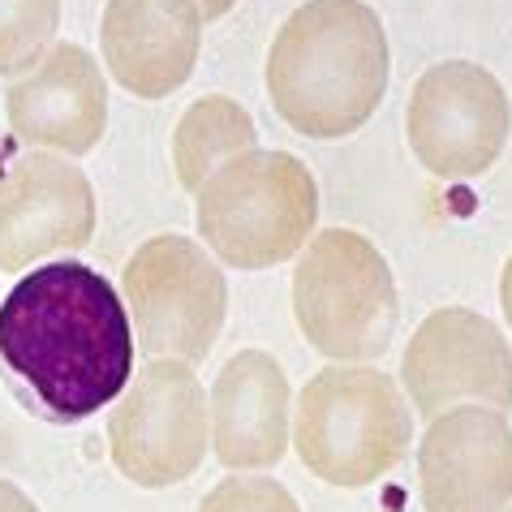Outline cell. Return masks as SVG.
Returning a JSON list of instances; mask_svg holds the SVG:
<instances>
[{
  "instance_id": "obj_1",
  "label": "cell",
  "mask_w": 512,
  "mask_h": 512,
  "mask_svg": "<svg viewBox=\"0 0 512 512\" xmlns=\"http://www.w3.org/2000/svg\"><path fill=\"white\" fill-rule=\"evenodd\" d=\"M0 371L31 414L56 426L99 414L134 375L121 289L78 259L31 267L0 302Z\"/></svg>"
},
{
  "instance_id": "obj_2",
  "label": "cell",
  "mask_w": 512,
  "mask_h": 512,
  "mask_svg": "<svg viewBox=\"0 0 512 512\" xmlns=\"http://www.w3.org/2000/svg\"><path fill=\"white\" fill-rule=\"evenodd\" d=\"M392 78L383 18L366 0H306L267 48V99L302 138L336 142L379 112Z\"/></svg>"
},
{
  "instance_id": "obj_3",
  "label": "cell",
  "mask_w": 512,
  "mask_h": 512,
  "mask_svg": "<svg viewBox=\"0 0 512 512\" xmlns=\"http://www.w3.org/2000/svg\"><path fill=\"white\" fill-rule=\"evenodd\" d=\"M414 409L401 383L371 362H332L297 392L293 448L327 487H371L405 461Z\"/></svg>"
},
{
  "instance_id": "obj_4",
  "label": "cell",
  "mask_w": 512,
  "mask_h": 512,
  "mask_svg": "<svg viewBox=\"0 0 512 512\" xmlns=\"http://www.w3.org/2000/svg\"><path fill=\"white\" fill-rule=\"evenodd\" d=\"M194 224L216 263L267 272L315 237L319 181L297 155L254 147L207 177L194 194Z\"/></svg>"
},
{
  "instance_id": "obj_5",
  "label": "cell",
  "mask_w": 512,
  "mask_h": 512,
  "mask_svg": "<svg viewBox=\"0 0 512 512\" xmlns=\"http://www.w3.org/2000/svg\"><path fill=\"white\" fill-rule=\"evenodd\" d=\"M293 319L327 362H375L401 319L383 250L353 229H319L293 267Z\"/></svg>"
},
{
  "instance_id": "obj_6",
  "label": "cell",
  "mask_w": 512,
  "mask_h": 512,
  "mask_svg": "<svg viewBox=\"0 0 512 512\" xmlns=\"http://www.w3.org/2000/svg\"><path fill=\"white\" fill-rule=\"evenodd\" d=\"M134 345L147 358L203 362L224 332L229 280L207 246L181 233H160L130 254L121 272Z\"/></svg>"
},
{
  "instance_id": "obj_7",
  "label": "cell",
  "mask_w": 512,
  "mask_h": 512,
  "mask_svg": "<svg viewBox=\"0 0 512 512\" xmlns=\"http://www.w3.org/2000/svg\"><path fill=\"white\" fill-rule=\"evenodd\" d=\"M211 448L207 392L190 362L151 358L130 375L108 418V452L125 482L147 491L181 487Z\"/></svg>"
},
{
  "instance_id": "obj_8",
  "label": "cell",
  "mask_w": 512,
  "mask_h": 512,
  "mask_svg": "<svg viewBox=\"0 0 512 512\" xmlns=\"http://www.w3.org/2000/svg\"><path fill=\"white\" fill-rule=\"evenodd\" d=\"M512 99L478 61H439L414 82L405 104V138L431 177L469 181L504 155Z\"/></svg>"
},
{
  "instance_id": "obj_9",
  "label": "cell",
  "mask_w": 512,
  "mask_h": 512,
  "mask_svg": "<svg viewBox=\"0 0 512 512\" xmlns=\"http://www.w3.org/2000/svg\"><path fill=\"white\" fill-rule=\"evenodd\" d=\"M401 392L431 422L457 405L512 409V345L487 315L469 306L431 310L401 358Z\"/></svg>"
},
{
  "instance_id": "obj_10",
  "label": "cell",
  "mask_w": 512,
  "mask_h": 512,
  "mask_svg": "<svg viewBox=\"0 0 512 512\" xmlns=\"http://www.w3.org/2000/svg\"><path fill=\"white\" fill-rule=\"evenodd\" d=\"M418 495L426 512H504L512 504V426L504 409L457 405L426 422Z\"/></svg>"
},
{
  "instance_id": "obj_11",
  "label": "cell",
  "mask_w": 512,
  "mask_h": 512,
  "mask_svg": "<svg viewBox=\"0 0 512 512\" xmlns=\"http://www.w3.org/2000/svg\"><path fill=\"white\" fill-rule=\"evenodd\" d=\"M91 237L95 190L74 160L31 151L0 177V272H26L52 254H74Z\"/></svg>"
},
{
  "instance_id": "obj_12",
  "label": "cell",
  "mask_w": 512,
  "mask_h": 512,
  "mask_svg": "<svg viewBox=\"0 0 512 512\" xmlns=\"http://www.w3.org/2000/svg\"><path fill=\"white\" fill-rule=\"evenodd\" d=\"M5 117L31 151L87 155L108 130V87L104 65L69 39H56L44 61L9 82Z\"/></svg>"
},
{
  "instance_id": "obj_13",
  "label": "cell",
  "mask_w": 512,
  "mask_h": 512,
  "mask_svg": "<svg viewBox=\"0 0 512 512\" xmlns=\"http://www.w3.org/2000/svg\"><path fill=\"white\" fill-rule=\"evenodd\" d=\"M211 452L229 474H263L293 444V388L267 349H241L207 392Z\"/></svg>"
},
{
  "instance_id": "obj_14",
  "label": "cell",
  "mask_w": 512,
  "mask_h": 512,
  "mask_svg": "<svg viewBox=\"0 0 512 512\" xmlns=\"http://www.w3.org/2000/svg\"><path fill=\"white\" fill-rule=\"evenodd\" d=\"M203 26L198 0H108L99 22L108 78L138 99H168L194 74Z\"/></svg>"
},
{
  "instance_id": "obj_15",
  "label": "cell",
  "mask_w": 512,
  "mask_h": 512,
  "mask_svg": "<svg viewBox=\"0 0 512 512\" xmlns=\"http://www.w3.org/2000/svg\"><path fill=\"white\" fill-rule=\"evenodd\" d=\"M259 147L254 117L233 95H203L181 112L173 130V173L181 190L198 194L211 173H220L229 160Z\"/></svg>"
},
{
  "instance_id": "obj_16",
  "label": "cell",
  "mask_w": 512,
  "mask_h": 512,
  "mask_svg": "<svg viewBox=\"0 0 512 512\" xmlns=\"http://www.w3.org/2000/svg\"><path fill=\"white\" fill-rule=\"evenodd\" d=\"M61 31V0H0V78L44 61Z\"/></svg>"
},
{
  "instance_id": "obj_17",
  "label": "cell",
  "mask_w": 512,
  "mask_h": 512,
  "mask_svg": "<svg viewBox=\"0 0 512 512\" xmlns=\"http://www.w3.org/2000/svg\"><path fill=\"white\" fill-rule=\"evenodd\" d=\"M198 512H302L293 491L272 474H229L207 491Z\"/></svg>"
},
{
  "instance_id": "obj_18",
  "label": "cell",
  "mask_w": 512,
  "mask_h": 512,
  "mask_svg": "<svg viewBox=\"0 0 512 512\" xmlns=\"http://www.w3.org/2000/svg\"><path fill=\"white\" fill-rule=\"evenodd\" d=\"M0 512H39V504L18 487V482L0 478Z\"/></svg>"
},
{
  "instance_id": "obj_19",
  "label": "cell",
  "mask_w": 512,
  "mask_h": 512,
  "mask_svg": "<svg viewBox=\"0 0 512 512\" xmlns=\"http://www.w3.org/2000/svg\"><path fill=\"white\" fill-rule=\"evenodd\" d=\"M500 306H504V319L512 327V259L504 263V272H500Z\"/></svg>"
},
{
  "instance_id": "obj_20",
  "label": "cell",
  "mask_w": 512,
  "mask_h": 512,
  "mask_svg": "<svg viewBox=\"0 0 512 512\" xmlns=\"http://www.w3.org/2000/svg\"><path fill=\"white\" fill-rule=\"evenodd\" d=\"M233 5H237V0H198V9H203V22H220Z\"/></svg>"
},
{
  "instance_id": "obj_21",
  "label": "cell",
  "mask_w": 512,
  "mask_h": 512,
  "mask_svg": "<svg viewBox=\"0 0 512 512\" xmlns=\"http://www.w3.org/2000/svg\"><path fill=\"white\" fill-rule=\"evenodd\" d=\"M504 512H512V504H508V508H504Z\"/></svg>"
}]
</instances>
